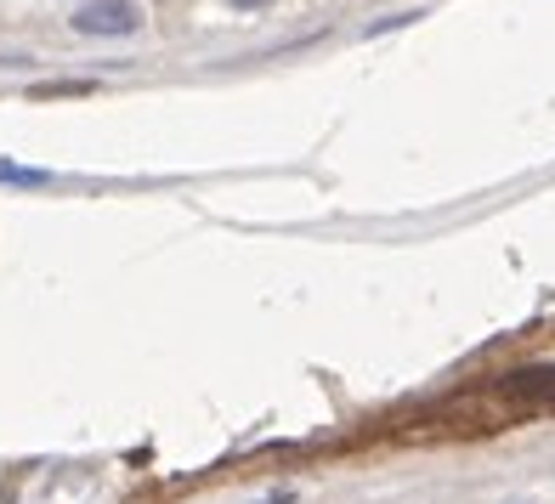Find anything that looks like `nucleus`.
<instances>
[{"label": "nucleus", "instance_id": "4", "mask_svg": "<svg viewBox=\"0 0 555 504\" xmlns=\"http://www.w3.org/2000/svg\"><path fill=\"white\" fill-rule=\"evenodd\" d=\"M227 7H238V12H256V7H267V0H227Z\"/></svg>", "mask_w": 555, "mask_h": 504}, {"label": "nucleus", "instance_id": "2", "mask_svg": "<svg viewBox=\"0 0 555 504\" xmlns=\"http://www.w3.org/2000/svg\"><path fill=\"white\" fill-rule=\"evenodd\" d=\"M499 397L511 409H555V369H516L499 380Z\"/></svg>", "mask_w": 555, "mask_h": 504}, {"label": "nucleus", "instance_id": "1", "mask_svg": "<svg viewBox=\"0 0 555 504\" xmlns=\"http://www.w3.org/2000/svg\"><path fill=\"white\" fill-rule=\"evenodd\" d=\"M74 35H91V40H125V35H142V0H86L74 7Z\"/></svg>", "mask_w": 555, "mask_h": 504}, {"label": "nucleus", "instance_id": "3", "mask_svg": "<svg viewBox=\"0 0 555 504\" xmlns=\"http://www.w3.org/2000/svg\"><path fill=\"white\" fill-rule=\"evenodd\" d=\"M0 188H29V193H46V188H63V176H57V170H40V165L0 159Z\"/></svg>", "mask_w": 555, "mask_h": 504}, {"label": "nucleus", "instance_id": "5", "mask_svg": "<svg viewBox=\"0 0 555 504\" xmlns=\"http://www.w3.org/2000/svg\"><path fill=\"white\" fill-rule=\"evenodd\" d=\"M504 504H539V499H504Z\"/></svg>", "mask_w": 555, "mask_h": 504}]
</instances>
